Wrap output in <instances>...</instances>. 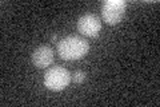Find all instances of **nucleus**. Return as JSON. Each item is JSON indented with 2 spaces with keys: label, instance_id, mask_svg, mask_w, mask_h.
Returning <instances> with one entry per match:
<instances>
[{
  "label": "nucleus",
  "instance_id": "obj_7",
  "mask_svg": "<svg viewBox=\"0 0 160 107\" xmlns=\"http://www.w3.org/2000/svg\"><path fill=\"white\" fill-rule=\"evenodd\" d=\"M51 42L52 43H56L58 42V35H52V36H51Z\"/></svg>",
  "mask_w": 160,
  "mask_h": 107
},
{
  "label": "nucleus",
  "instance_id": "obj_4",
  "mask_svg": "<svg viewBox=\"0 0 160 107\" xmlns=\"http://www.w3.org/2000/svg\"><path fill=\"white\" fill-rule=\"evenodd\" d=\"M78 31L88 38H96L102 31V20L95 13H84L78 19Z\"/></svg>",
  "mask_w": 160,
  "mask_h": 107
},
{
  "label": "nucleus",
  "instance_id": "obj_6",
  "mask_svg": "<svg viewBox=\"0 0 160 107\" xmlns=\"http://www.w3.org/2000/svg\"><path fill=\"white\" fill-rule=\"evenodd\" d=\"M86 72L84 71H80V70H76L75 72L71 75V80L73 83H76V84H82L84 83V80H86Z\"/></svg>",
  "mask_w": 160,
  "mask_h": 107
},
{
  "label": "nucleus",
  "instance_id": "obj_5",
  "mask_svg": "<svg viewBox=\"0 0 160 107\" xmlns=\"http://www.w3.org/2000/svg\"><path fill=\"white\" fill-rule=\"evenodd\" d=\"M53 58V50L49 45H39L32 52V63L38 68H47L49 64H52Z\"/></svg>",
  "mask_w": 160,
  "mask_h": 107
},
{
  "label": "nucleus",
  "instance_id": "obj_2",
  "mask_svg": "<svg viewBox=\"0 0 160 107\" xmlns=\"http://www.w3.org/2000/svg\"><path fill=\"white\" fill-rule=\"evenodd\" d=\"M71 82L69 71L60 66H55L44 74V86L51 91H63Z\"/></svg>",
  "mask_w": 160,
  "mask_h": 107
},
{
  "label": "nucleus",
  "instance_id": "obj_3",
  "mask_svg": "<svg viewBox=\"0 0 160 107\" xmlns=\"http://www.w3.org/2000/svg\"><path fill=\"white\" fill-rule=\"evenodd\" d=\"M126 0H106L102 7V18L108 25H116L126 15Z\"/></svg>",
  "mask_w": 160,
  "mask_h": 107
},
{
  "label": "nucleus",
  "instance_id": "obj_1",
  "mask_svg": "<svg viewBox=\"0 0 160 107\" xmlns=\"http://www.w3.org/2000/svg\"><path fill=\"white\" fill-rule=\"evenodd\" d=\"M89 51V43L78 35H69L58 42V52L63 60H80Z\"/></svg>",
  "mask_w": 160,
  "mask_h": 107
}]
</instances>
